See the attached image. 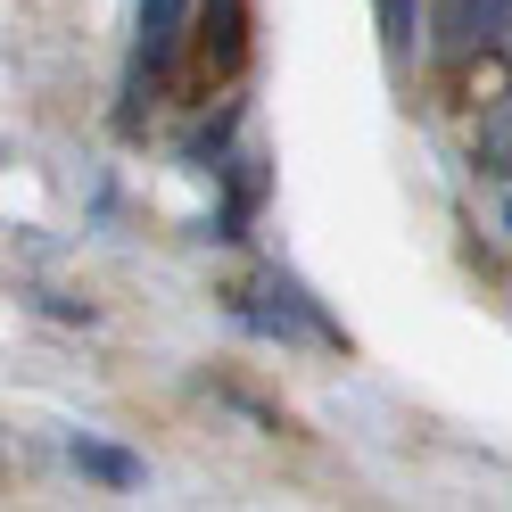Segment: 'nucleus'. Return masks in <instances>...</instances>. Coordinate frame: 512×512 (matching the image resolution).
Segmentation results:
<instances>
[{
    "mask_svg": "<svg viewBox=\"0 0 512 512\" xmlns=\"http://www.w3.org/2000/svg\"><path fill=\"white\" fill-rule=\"evenodd\" d=\"M190 17H199L190 0H141V17H133V58H124V108H116L124 133L141 124V100H149V91H166V75L182 67L190 34H199Z\"/></svg>",
    "mask_w": 512,
    "mask_h": 512,
    "instance_id": "obj_1",
    "label": "nucleus"
},
{
    "mask_svg": "<svg viewBox=\"0 0 512 512\" xmlns=\"http://www.w3.org/2000/svg\"><path fill=\"white\" fill-rule=\"evenodd\" d=\"M232 314L248 331H265V339H281V347H298V339H323V347H347V331L331 323L323 306L306 298V281L298 273H281V265H265L248 281V290H232Z\"/></svg>",
    "mask_w": 512,
    "mask_h": 512,
    "instance_id": "obj_2",
    "label": "nucleus"
},
{
    "mask_svg": "<svg viewBox=\"0 0 512 512\" xmlns=\"http://www.w3.org/2000/svg\"><path fill=\"white\" fill-rule=\"evenodd\" d=\"M190 58H199V75L232 83L248 67V0H207L199 9V34H190Z\"/></svg>",
    "mask_w": 512,
    "mask_h": 512,
    "instance_id": "obj_3",
    "label": "nucleus"
},
{
    "mask_svg": "<svg viewBox=\"0 0 512 512\" xmlns=\"http://www.w3.org/2000/svg\"><path fill=\"white\" fill-rule=\"evenodd\" d=\"M512 34V0H438V58L504 50Z\"/></svg>",
    "mask_w": 512,
    "mask_h": 512,
    "instance_id": "obj_4",
    "label": "nucleus"
},
{
    "mask_svg": "<svg viewBox=\"0 0 512 512\" xmlns=\"http://www.w3.org/2000/svg\"><path fill=\"white\" fill-rule=\"evenodd\" d=\"M67 463L83 479H100V488H141V479H149V463L124 455V446H108V438H67Z\"/></svg>",
    "mask_w": 512,
    "mask_h": 512,
    "instance_id": "obj_5",
    "label": "nucleus"
},
{
    "mask_svg": "<svg viewBox=\"0 0 512 512\" xmlns=\"http://www.w3.org/2000/svg\"><path fill=\"white\" fill-rule=\"evenodd\" d=\"M240 116H248L240 100H223V116H215V124H199V133L182 141V157H190V166H199V174H215L223 157H232V133H240Z\"/></svg>",
    "mask_w": 512,
    "mask_h": 512,
    "instance_id": "obj_6",
    "label": "nucleus"
},
{
    "mask_svg": "<svg viewBox=\"0 0 512 512\" xmlns=\"http://www.w3.org/2000/svg\"><path fill=\"white\" fill-rule=\"evenodd\" d=\"M479 174H512V91L479 116Z\"/></svg>",
    "mask_w": 512,
    "mask_h": 512,
    "instance_id": "obj_7",
    "label": "nucleus"
},
{
    "mask_svg": "<svg viewBox=\"0 0 512 512\" xmlns=\"http://www.w3.org/2000/svg\"><path fill=\"white\" fill-rule=\"evenodd\" d=\"M372 9H380V34H389V50L405 58V50H413V0H372Z\"/></svg>",
    "mask_w": 512,
    "mask_h": 512,
    "instance_id": "obj_8",
    "label": "nucleus"
},
{
    "mask_svg": "<svg viewBox=\"0 0 512 512\" xmlns=\"http://www.w3.org/2000/svg\"><path fill=\"white\" fill-rule=\"evenodd\" d=\"M504 232H512V190H504Z\"/></svg>",
    "mask_w": 512,
    "mask_h": 512,
    "instance_id": "obj_9",
    "label": "nucleus"
}]
</instances>
